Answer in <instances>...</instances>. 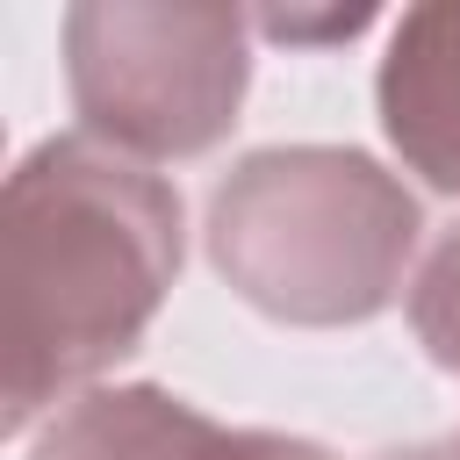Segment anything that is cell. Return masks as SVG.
<instances>
[{
  "instance_id": "8",
  "label": "cell",
  "mask_w": 460,
  "mask_h": 460,
  "mask_svg": "<svg viewBox=\"0 0 460 460\" xmlns=\"http://www.w3.org/2000/svg\"><path fill=\"white\" fill-rule=\"evenodd\" d=\"M374 460H460V438H417V446H388Z\"/></svg>"
},
{
  "instance_id": "7",
  "label": "cell",
  "mask_w": 460,
  "mask_h": 460,
  "mask_svg": "<svg viewBox=\"0 0 460 460\" xmlns=\"http://www.w3.org/2000/svg\"><path fill=\"white\" fill-rule=\"evenodd\" d=\"M374 22V7H345V14H252V29L259 36H273V43H316V36H352V29H367Z\"/></svg>"
},
{
  "instance_id": "2",
  "label": "cell",
  "mask_w": 460,
  "mask_h": 460,
  "mask_svg": "<svg viewBox=\"0 0 460 460\" xmlns=\"http://www.w3.org/2000/svg\"><path fill=\"white\" fill-rule=\"evenodd\" d=\"M417 194L352 144L244 151L208 194V266L244 309L295 331L374 323L417 259Z\"/></svg>"
},
{
  "instance_id": "4",
  "label": "cell",
  "mask_w": 460,
  "mask_h": 460,
  "mask_svg": "<svg viewBox=\"0 0 460 460\" xmlns=\"http://www.w3.org/2000/svg\"><path fill=\"white\" fill-rule=\"evenodd\" d=\"M29 460H338V453L295 431L223 424L158 381H122L65 402L29 438Z\"/></svg>"
},
{
  "instance_id": "5",
  "label": "cell",
  "mask_w": 460,
  "mask_h": 460,
  "mask_svg": "<svg viewBox=\"0 0 460 460\" xmlns=\"http://www.w3.org/2000/svg\"><path fill=\"white\" fill-rule=\"evenodd\" d=\"M388 151L431 187L460 194V0L402 7L374 72Z\"/></svg>"
},
{
  "instance_id": "3",
  "label": "cell",
  "mask_w": 460,
  "mask_h": 460,
  "mask_svg": "<svg viewBox=\"0 0 460 460\" xmlns=\"http://www.w3.org/2000/svg\"><path fill=\"white\" fill-rule=\"evenodd\" d=\"M252 86V14L208 0L65 7V93L86 137L151 165L201 158L237 129Z\"/></svg>"
},
{
  "instance_id": "1",
  "label": "cell",
  "mask_w": 460,
  "mask_h": 460,
  "mask_svg": "<svg viewBox=\"0 0 460 460\" xmlns=\"http://www.w3.org/2000/svg\"><path fill=\"white\" fill-rule=\"evenodd\" d=\"M180 187L101 137L65 129L14 158L0 194L7 438L79 402L115 359L137 352L180 280Z\"/></svg>"
},
{
  "instance_id": "6",
  "label": "cell",
  "mask_w": 460,
  "mask_h": 460,
  "mask_svg": "<svg viewBox=\"0 0 460 460\" xmlns=\"http://www.w3.org/2000/svg\"><path fill=\"white\" fill-rule=\"evenodd\" d=\"M410 331L417 345L460 381V223L424 252L417 280H410Z\"/></svg>"
}]
</instances>
